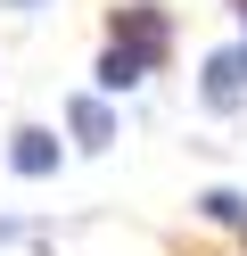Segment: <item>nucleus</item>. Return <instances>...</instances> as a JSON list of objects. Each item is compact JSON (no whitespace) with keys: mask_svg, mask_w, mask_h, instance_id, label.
Here are the masks:
<instances>
[{"mask_svg":"<svg viewBox=\"0 0 247 256\" xmlns=\"http://www.w3.org/2000/svg\"><path fill=\"white\" fill-rule=\"evenodd\" d=\"M115 42H132V50L165 58V42H173V25H165V8H157V0H124V8H115Z\"/></svg>","mask_w":247,"mask_h":256,"instance_id":"obj_3","label":"nucleus"},{"mask_svg":"<svg viewBox=\"0 0 247 256\" xmlns=\"http://www.w3.org/2000/svg\"><path fill=\"white\" fill-rule=\"evenodd\" d=\"M198 215H206V223H231V232H247V198H239V190H206V198H198Z\"/></svg>","mask_w":247,"mask_h":256,"instance_id":"obj_6","label":"nucleus"},{"mask_svg":"<svg viewBox=\"0 0 247 256\" xmlns=\"http://www.w3.org/2000/svg\"><path fill=\"white\" fill-rule=\"evenodd\" d=\"M66 124H74V149H115V108L99 100V91H74V100H66Z\"/></svg>","mask_w":247,"mask_h":256,"instance_id":"obj_4","label":"nucleus"},{"mask_svg":"<svg viewBox=\"0 0 247 256\" xmlns=\"http://www.w3.org/2000/svg\"><path fill=\"white\" fill-rule=\"evenodd\" d=\"M8 240H16V215H0V248H8Z\"/></svg>","mask_w":247,"mask_h":256,"instance_id":"obj_8","label":"nucleus"},{"mask_svg":"<svg viewBox=\"0 0 247 256\" xmlns=\"http://www.w3.org/2000/svg\"><path fill=\"white\" fill-rule=\"evenodd\" d=\"M148 66H157L148 50H132V42H107V50H99V91H132Z\"/></svg>","mask_w":247,"mask_h":256,"instance_id":"obj_5","label":"nucleus"},{"mask_svg":"<svg viewBox=\"0 0 247 256\" xmlns=\"http://www.w3.org/2000/svg\"><path fill=\"white\" fill-rule=\"evenodd\" d=\"M0 8H16V17H25V8H49V0H0Z\"/></svg>","mask_w":247,"mask_h":256,"instance_id":"obj_7","label":"nucleus"},{"mask_svg":"<svg viewBox=\"0 0 247 256\" xmlns=\"http://www.w3.org/2000/svg\"><path fill=\"white\" fill-rule=\"evenodd\" d=\"M58 132H41V124H16L8 132V174H25V182H49V174H58Z\"/></svg>","mask_w":247,"mask_h":256,"instance_id":"obj_2","label":"nucleus"},{"mask_svg":"<svg viewBox=\"0 0 247 256\" xmlns=\"http://www.w3.org/2000/svg\"><path fill=\"white\" fill-rule=\"evenodd\" d=\"M239 17H247V0H239Z\"/></svg>","mask_w":247,"mask_h":256,"instance_id":"obj_9","label":"nucleus"},{"mask_svg":"<svg viewBox=\"0 0 247 256\" xmlns=\"http://www.w3.org/2000/svg\"><path fill=\"white\" fill-rule=\"evenodd\" d=\"M198 100H206L214 116H231V108L247 100V42H239V50H214V58H206V74H198Z\"/></svg>","mask_w":247,"mask_h":256,"instance_id":"obj_1","label":"nucleus"}]
</instances>
